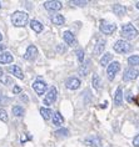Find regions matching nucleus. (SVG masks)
Wrapping results in <instances>:
<instances>
[{
  "instance_id": "1",
  "label": "nucleus",
  "mask_w": 139,
  "mask_h": 147,
  "mask_svg": "<svg viewBox=\"0 0 139 147\" xmlns=\"http://www.w3.org/2000/svg\"><path fill=\"white\" fill-rule=\"evenodd\" d=\"M28 21H29V15L24 11H15L12 15V23L16 28L25 26L28 24Z\"/></svg>"
},
{
  "instance_id": "2",
  "label": "nucleus",
  "mask_w": 139,
  "mask_h": 147,
  "mask_svg": "<svg viewBox=\"0 0 139 147\" xmlns=\"http://www.w3.org/2000/svg\"><path fill=\"white\" fill-rule=\"evenodd\" d=\"M120 35L123 36V39L127 40H133L138 36V30L135 29L132 24H124L120 30Z\"/></svg>"
},
{
  "instance_id": "3",
  "label": "nucleus",
  "mask_w": 139,
  "mask_h": 147,
  "mask_svg": "<svg viewBox=\"0 0 139 147\" xmlns=\"http://www.w3.org/2000/svg\"><path fill=\"white\" fill-rule=\"evenodd\" d=\"M99 29L100 31L105 35H112L117 30V25L114 23H109L107 20H100L99 21Z\"/></svg>"
},
{
  "instance_id": "4",
  "label": "nucleus",
  "mask_w": 139,
  "mask_h": 147,
  "mask_svg": "<svg viewBox=\"0 0 139 147\" xmlns=\"http://www.w3.org/2000/svg\"><path fill=\"white\" fill-rule=\"evenodd\" d=\"M114 51H117L118 54H125L128 51H130L132 49V45L129 44V41H125V40H118L115 44H114Z\"/></svg>"
},
{
  "instance_id": "5",
  "label": "nucleus",
  "mask_w": 139,
  "mask_h": 147,
  "mask_svg": "<svg viewBox=\"0 0 139 147\" xmlns=\"http://www.w3.org/2000/svg\"><path fill=\"white\" fill-rule=\"evenodd\" d=\"M138 75H139V70L137 67H129L124 71L123 80L124 81H133V80L138 78Z\"/></svg>"
},
{
  "instance_id": "6",
  "label": "nucleus",
  "mask_w": 139,
  "mask_h": 147,
  "mask_svg": "<svg viewBox=\"0 0 139 147\" xmlns=\"http://www.w3.org/2000/svg\"><path fill=\"white\" fill-rule=\"evenodd\" d=\"M58 97V90L54 86H52L48 91V94L45 95V98H44V104L45 105H53L55 102Z\"/></svg>"
},
{
  "instance_id": "7",
  "label": "nucleus",
  "mask_w": 139,
  "mask_h": 147,
  "mask_svg": "<svg viewBox=\"0 0 139 147\" xmlns=\"http://www.w3.org/2000/svg\"><path fill=\"white\" fill-rule=\"evenodd\" d=\"M120 70V64L118 61H113L112 64L108 65V69H107V75H108V79L109 80H113L115 78L117 72Z\"/></svg>"
},
{
  "instance_id": "8",
  "label": "nucleus",
  "mask_w": 139,
  "mask_h": 147,
  "mask_svg": "<svg viewBox=\"0 0 139 147\" xmlns=\"http://www.w3.org/2000/svg\"><path fill=\"white\" fill-rule=\"evenodd\" d=\"M61 3L60 1H55V0H49V1L44 3V8L49 11H58L61 9Z\"/></svg>"
},
{
  "instance_id": "9",
  "label": "nucleus",
  "mask_w": 139,
  "mask_h": 147,
  "mask_svg": "<svg viewBox=\"0 0 139 147\" xmlns=\"http://www.w3.org/2000/svg\"><path fill=\"white\" fill-rule=\"evenodd\" d=\"M33 89H34V91L39 95V96H42L46 90V84L44 81H42V80H36V81L33 84Z\"/></svg>"
},
{
  "instance_id": "10",
  "label": "nucleus",
  "mask_w": 139,
  "mask_h": 147,
  "mask_svg": "<svg viewBox=\"0 0 139 147\" xmlns=\"http://www.w3.org/2000/svg\"><path fill=\"white\" fill-rule=\"evenodd\" d=\"M36 56H38V49H36V46L30 45L27 49V53H25L24 57L27 59V60H29V61H33V60H35L36 59Z\"/></svg>"
},
{
  "instance_id": "11",
  "label": "nucleus",
  "mask_w": 139,
  "mask_h": 147,
  "mask_svg": "<svg viewBox=\"0 0 139 147\" xmlns=\"http://www.w3.org/2000/svg\"><path fill=\"white\" fill-rule=\"evenodd\" d=\"M80 85H82V82L76 78H69L67 81H65V86H67V89H69V90H76L80 87Z\"/></svg>"
},
{
  "instance_id": "12",
  "label": "nucleus",
  "mask_w": 139,
  "mask_h": 147,
  "mask_svg": "<svg viewBox=\"0 0 139 147\" xmlns=\"http://www.w3.org/2000/svg\"><path fill=\"white\" fill-rule=\"evenodd\" d=\"M105 44H107L105 39H103V38L98 39L95 46H94V54H95V55H102V54H103V51L105 49Z\"/></svg>"
},
{
  "instance_id": "13",
  "label": "nucleus",
  "mask_w": 139,
  "mask_h": 147,
  "mask_svg": "<svg viewBox=\"0 0 139 147\" xmlns=\"http://www.w3.org/2000/svg\"><path fill=\"white\" fill-rule=\"evenodd\" d=\"M63 39H64V41L67 42L69 46H74L75 42H76L74 34H73L72 31H69V30H67V31H65L64 34H63Z\"/></svg>"
},
{
  "instance_id": "14",
  "label": "nucleus",
  "mask_w": 139,
  "mask_h": 147,
  "mask_svg": "<svg viewBox=\"0 0 139 147\" xmlns=\"http://www.w3.org/2000/svg\"><path fill=\"white\" fill-rule=\"evenodd\" d=\"M8 71L12 74V75L15 76V78H18V79H24V74H23L21 69H20L18 65H12V66H9V67H8Z\"/></svg>"
},
{
  "instance_id": "15",
  "label": "nucleus",
  "mask_w": 139,
  "mask_h": 147,
  "mask_svg": "<svg viewBox=\"0 0 139 147\" xmlns=\"http://www.w3.org/2000/svg\"><path fill=\"white\" fill-rule=\"evenodd\" d=\"M10 62H13V55L9 51L0 53V64H10Z\"/></svg>"
},
{
  "instance_id": "16",
  "label": "nucleus",
  "mask_w": 139,
  "mask_h": 147,
  "mask_svg": "<svg viewBox=\"0 0 139 147\" xmlns=\"http://www.w3.org/2000/svg\"><path fill=\"white\" fill-rule=\"evenodd\" d=\"M85 143L90 147H99L100 146V138L98 136H90L85 140Z\"/></svg>"
},
{
  "instance_id": "17",
  "label": "nucleus",
  "mask_w": 139,
  "mask_h": 147,
  "mask_svg": "<svg viewBox=\"0 0 139 147\" xmlns=\"http://www.w3.org/2000/svg\"><path fill=\"white\" fill-rule=\"evenodd\" d=\"M113 13H114L115 15H118V16H124L125 15V13H127V9L124 8L123 5H120V4H114L113 5Z\"/></svg>"
},
{
  "instance_id": "18",
  "label": "nucleus",
  "mask_w": 139,
  "mask_h": 147,
  "mask_svg": "<svg viewBox=\"0 0 139 147\" xmlns=\"http://www.w3.org/2000/svg\"><path fill=\"white\" fill-rule=\"evenodd\" d=\"M52 23L54 25L60 26V25H63L65 23V18L63 15H60V14H54V15H52Z\"/></svg>"
},
{
  "instance_id": "19",
  "label": "nucleus",
  "mask_w": 139,
  "mask_h": 147,
  "mask_svg": "<svg viewBox=\"0 0 139 147\" xmlns=\"http://www.w3.org/2000/svg\"><path fill=\"white\" fill-rule=\"evenodd\" d=\"M114 104L117 106H120L123 104V91L120 87H118L115 91V96H114Z\"/></svg>"
},
{
  "instance_id": "20",
  "label": "nucleus",
  "mask_w": 139,
  "mask_h": 147,
  "mask_svg": "<svg viewBox=\"0 0 139 147\" xmlns=\"http://www.w3.org/2000/svg\"><path fill=\"white\" fill-rule=\"evenodd\" d=\"M30 28L34 30L35 32H42L43 31V29H44V26H43V24L40 23V21H38V20H31L30 21Z\"/></svg>"
},
{
  "instance_id": "21",
  "label": "nucleus",
  "mask_w": 139,
  "mask_h": 147,
  "mask_svg": "<svg viewBox=\"0 0 139 147\" xmlns=\"http://www.w3.org/2000/svg\"><path fill=\"white\" fill-rule=\"evenodd\" d=\"M89 69H90V60H87L84 64L79 67V74L82 76H87L88 72H89Z\"/></svg>"
},
{
  "instance_id": "22",
  "label": "nucleus",
  "mask_w": 139,
  "mask_h": 147,
  "mask_svg": "<svg viewBox=\"0 0 139 147\" xmlns=\"http://www.w3.org/2000/svg\"><path fill=\"white\" fill-rule=\"evenodd\" d=\"M64 122V119H63V116H61V113L60 112H55L53 115V123L55 125V126H61Z\"/></svg>"
},
{
  "instance_id": "23",
  "label": "nucleus",
  "mask_w": 139,
  "mask_h": 147,
  "mask_svg": "<svg viewBox=\"0 0 139 147\" xmlns=\"http://www.w3.org/2000/svg\"><path fill=\"white\" fill-rule=\"evenodd\" d=\"M112 60V54L110 53H105V54H103V56H102V59H100V61H99V64H100V66H108V64H109V61Z\"/></svg>"
},
{
  "instance_id": "24",
  "label": "nucleus",
  "mask_w": 139,
  "mask_h": 147,
  "mask_svg": "<svg viewBox=\"0 0 139 147\" xmlns=\"http://www.w3.org/2000/svg\"><path fill=\"white\" fill-rule=\"evenodd\" d=\"M40 115L43 116L44 120H50L53 116V112L50 109H46V107H42L40 109Z\"/></svg>"
},
{
  "instance_id": "25",
  "label": "nucleus",
  "mask_w": 139,
  "mask_h": 147,
  "mask_svg": "<svg viewBox=\"0 0 139 147\" xmlns=\"http://www.w3.org/2000/svg\"><path fill=\"white\" fill-rule=\"evenodd\" d=\"M91 84H93V87L94 89H100V85H102V82H100V78H99V75H97V74H94L93 75V79H91Z\"/></svg>"
},
{
  "instance_id": "26",
  "label": "nucleus",
  "mask_w": 139,
  "mask_h": 147,
  "mask_svg": "<svg viewBox=\"0 0 139 147\" xmlns=\"http://www.w3.org/2000/svg\"><path fill=\"white\" fill-rule=\"evenodd\" d=\"M13 115H15L16 117H20L24 115V109L21 107V106H14L13 107Z\"/></svg>"
},
{
  "instance_id": "27",
  "label": "nucleus",
  "mask_w": 139,
  "mask_h": 147,
  "mask_svg": "<svg viewBox=\"0 0 139 147\" xmlns=\"http://www.w3.org/2000/svg\"><path fill=\"white\" fill-rule=\"evenodd\" d=\"M128 64L132 65V66L139 65V56L138 55H132L130 57H128Z\"/></svg>"
},
{
  "instance_id": "28",
  "label": "nucleus",
  "mask_w": 139,
  "mask_h": 147,
  "mask_svg": "<svg viewBox=\"0 0 139 147\" xmlns=\"http://www.w3.org/2000/svg\"><path fill=\"white\" fill-rule=\"evenodd\" d=\"M0 120H1L3 122H8V113L3 109H0Z\"/></svg>"
},
{
  "instance_id": "29",
  "label": "nucleus",
  "mask_w": 139,
  "mask_h": 147,
  "mask_svg": "<svg viewBox=\"0 0 139 147\" xmlns=\"http://www.w3.org/2000/svg\"><path fill=\"white\" fill-rule=\"evenodd\" d=\"M75 54H76V57H78L79 62H82L83 64V61H84V51H83V49H78Z\"/></svg>"
},
{
  "instance_id": "30",
  "label": "nucleus",
  "mask_w": 139,
  "mask_h": 147,
  "mask_svg": "<svg viewBox=\"0 0 139 147\" xmlns=\"http://www.w3.org/2000/svg\"><path fill=\"white\" fill-rule=\"evenodd\" d=\"M0 81H1L3 84H5V85H9V84H12L13 81H12V79L9 78V76H1V78H0Z\"/></svg>"
},
{
  "instance_id": "31",
  "label": "nucleus",
  "mask_w": 139,
  "mask_h": 147,
  "mask_svg": "<svg viewBox=\"0 0 139 147\" xmlns=\"http://www.w3.org/2000/svg\"><path fill=\"white\" fill-rule=\"evenodd\" d=\"M57 136H68L69 135V131L67 130V128H61V130H58L55 132Z\"/></svg>"
},
{
  "instance_id": "32",
  "label": "nucleus",
  "mask_w": 139,
  "mask_h": 147,
  "mask_svg": "<svg viewBox=\"0 0 139 147\" xmlns=\"http://www.w3.org/2000/svg\"><path fill=\"white\" fill-rule=\"evenodd\" d=\"M57 50H58V53H60V54H64L65 51H67V46L65 45H58V47H57Z\"/></svg>"
},
{
  "instance_id": "33",
  "label": "nucleus",
  "mask_w": 139,
  "mask_h": 147,
  "mask_svg": "<svg viewBox=\"0 0 139 147\" xmlns=\"http://www.w3.org/2000/svg\"><path fill=\"white\" fill-rule=\"evenodd\" d=\"M133 146L134 147H139V135H137L133 138Z\"/></svg>"
},
{
  "instance_id": "34",
  "label": "nucleus",
  "mask_w": 139,
  "mask_h": 147,
  "mask_svg": "<svg viewBox=\"0 0 139 147\" xmlns=\"http://www.w3.org/2000/svg\"><path fill=\"white\" fill-rule=\"evenodd\" d=\"M72 4H75L78 6H85L87 5V1H76V0H74V1H72Z\"/></svg>"
},
{
  "instance_id": "35",
  "label": "nucleus",
  "mask_w": 139,
  "mask_h": 147,
  "mask_svg": "<svg viewBox=\"0 0 139 147\" xmlns=\"http://www.w3.org/2000/svg\"><path fill=\"white\" fill-rule=\"evenodd\" d=\"M13 92H14V94H19V92H21V89H20L19 86H14Z\"/></svg>"
},
{
  "instance_id": "36",
  "label": "nucleus",
  "mask_w": 139,
  "mask_h": 147,
  "mask_svg": "<svg viewBox=\"0 0 139 147\" xmlns=\"http://www.w3.org/2000/svg\"><path fill=\"white\" fill-rule=\"evenodd\" d=\"M127 100H128V102H133V98H132L130 91H128V92H127Z\"/></svg>"
},
{
  "instance_id": "37",
  "label": "nucleus",
  "mask_w": 139,
  "mask_h": 147,
  "mask_svg": "<svg viewBox=\"0 0 139 147\" xmlns=\"http://www.w3.org/2000/svg\"><path fill=\"white\" fill-rule=\"evenodd\" d=\"M21 100H24L25 102H28V97H27V96H25V95L23 94V95H21Z\"/></svg>"
},
{
  "instance_id": "38",
  "label": "nucleus",
  "mask_w": 139,
  "mask_h": 147,
  "mask_svg": "<svg viewBox=\"0 0 139 147\" xmlns=\"http://www.w3.org/2000/svg\"><path fill=\"white\" fill-rule=\"evenodd\" d=\"M3 100H4V96H3V94L0 92V105L3 104Z\"/></svg>"
},
{
  "instance_id": "39",
  "label": "nucleus",
  "mask_w": 139,
  "mask_h": 147,
  "mask_svg": "<svg viewBox=\"0 0 139 147\" xmlns=\"http://www.w3.org/2000/svg\"><path fill=\"white\" fill-rule=\"evenodd\" d=\"M5 49V45H3V44H0V51H3Z\"/></svg>"
},
{
  "instance_id": "40",
  "label": "nucleus",
  "mask_w": 139,
  "mask_h": 147,
  "mask_svg": "<svg viewBox=\"0 0 139 147\" xmlns=\"http://www.w3.org/2000/svg\"><path fill=\"white\" fill-rule=\"evenodd\" d=\"M1 76H4V71H3V69L0 67V78H1Z\"/></svg>"
},
{
  "instance_id": "41",
  "label": "nucleus",
  "mask_w": 139,
  "mask_h": 147,
  "mask_svg": "<svg viewBox=\"0 0 139 147\" xmlns=\"http://www.w3.org/2000/svg\"><path fill=\"white\" fill-rule=\"evenodd\" d=\"M3 40V35H1V32H0V41Z\"/></svg>"
},
{
  "instance_id": "42",
  "label": "nucleus",
  "mask_w": 139,
  "mask_h": 147,
  "mask_svg": "<svg viewBox=\"0 0 139 147\" xmlns=\"http://www.w3.org/2000/svg\"><path fill=\"white\" fill-rule=\"evenodd\" d=\"M137 8L139 9V3H137Z\"/></svg>"
},
{
  "instance_id": "43",
  "label": "nucleus",
  "mask_w": 139,
  "mask_h": 147,
  "mask_svg": "<svg viewBox=\"0 0 139 147\" xmlns=\"http://www.w3.org/2000/svg\"><path fill=\"white\" fill-rule=\"evenodd\" d=\"M137 101H138V105H139V98H138V100H137Z\"/></svg>"
},
{
  "instance_id": "44",
  "label": "nucleus",
  "mask_w": 139,
  "mask_h": 147,
  "mask_svg": "<svg viewBox=\"0 0 139 147\" xmlns=\"http://www.w3.org/2000/svg\"><path fill=\"white\" fill-rule=\"evenodd\" d=\"M0 8H1V4H0Z\"/></svg>"
}]
</instances>
